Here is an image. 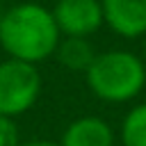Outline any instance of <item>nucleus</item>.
<instances>
[{"instance_id":"2","label":"nucleus","mask_w":146,"mask_h":146,"mask_svg":"<svg viewBox=\"0 0 146 146\" xmlns=\"http://www.w3.org/2000/svg\"><path fill=\"white\" fill-rule=\"evenodd\" d=\"M89 91L112 105L128 103L146 89V64L128 50L98 52L84 73Z\"/></svg>"},{"instance_id":"5","label":"nucleus","mask_w":146,"mask_h":146,"mask_svg":"<svg viewBox=\"0 0 146 146\" xmlns=\"http://www.w3.org/2000/svg\"><path fill=\"white\" fill-rule=\"evenodd\" d=\"M103 23L123 39L146 34V0H100Z\"/></svg>"},{"instance_id":"1","label":"nucleus","mask_w":146,"mask_h":146,"mask_svg":"<svg viewBox=\"0 0 146 146\" xmlns=\"http://www.w3.org/2000/svg\"><path fill=\"white\" fill-rule=\"evenodd\" d=\"M62 41L59 27L50 9L36 2H21L2 11L0 46L9 59L39 64L55 55Z\"/></svg>"},{"instance_id":"12","label":"nucleus","mask_w":146,"mask_h":146,"mask_svg":"<svg viewBox=\"0 0 146 146\" xmlns=\"http://www.w3.org/2000/svg\"><path fill=\"white\" fill-rule=\"evenodd\" d=\"M0 18H2V9H0Z\"/></svg>"},{"instance_id":"4","label":"nucleus","mask_w":146,"mask_h":146,"mask_svg":"<svg viewBox=\"0 0 146 146\" xmlns=\"http://www.w3.org/2000/svg\"><path fill=\"white\" fill-rule=\"evenodd\" d=\"M52 16L64 36L87 39L103 25L100 0H57Z\"/></svg>"},{"instance_id":"7","label":"nucleus","mask_w":146,"mask_h":146,"mask_svg":"<svg viewBox=\"0 0 146 146\" xmlns=\"http://www.w3.org/2000/svg\"><path fill=\"white\" fill-rule=\"evenodd\" d=\"M59 64L68 71H80L87 73V68L91 66V62L96 59V50L89 43V39H80V36H64L55 50Z\"/></svg>"},{"instance_id":"10","label":"nucleus","mask_w":146,"mask_h":146,"mask_svg":"<svg viewBox=\"0 0 146 146\" xmlns=\"http://www.w3.org/2000/svg\"><path fill=\"white\" fill-rule=\"evenodd\" d=\"M21 146H59L50 139H32V141H21Z\"/></svg>"},{"instance_id":"3","label":"nucleus","mask_w":146,"mask_h":146,"mask_svg":"<svg viewBox=\"0 0 146 146\" xmlns=\"http://www.w3.org/2000/svg\"><path fill=\"white\" fill-rule=\"evenodd\" d=\"M41 94V73L34 64L5 59L0 62V114L16 119L34 107Z\"/></svg>"},{"instance_id":"8","label":"nucleus","mask_w":146,"mask_h":146,"mask_svg":"<svg viewBox=\"0 0 146 146\" xmlns=\"http://www.w3.org/2000/svg\"><path fill=\"white\" fill-rule=\"evenodd\" d=\"M121 146H146V103L135 105L119 128Z\"/></svg>"},{"instance_id":"6","label":"nucleus","mask_w":146,"mask_h":146,"mask_svg":"<svg viewBox=\"0 0 146 146\" xmlns=\"http://www.w3.org/2000/svg\"><path fill=\"white\" fill-rule=\"evenodd\" d=\"M114 130L100 116H80L66 125L59 146H114Z\"/></svg>"},{"instance_id":"11","label":"nucleus","mask_w":146,"mask_h":146,"mask_svg":"<svg viewBox=\"0 0 146 146\" xmlns=\"http://www.w3.org/2000/svg\"><path fill=\"white\" fill-rule=\"evenodd\" d=\"M141 59H144V64H146V46H144V57H141Z\"/></svg>"},{"instance_id":"9","label":"nucleus","mask_w":146,"mask_h":146,"mask_svg":"<svg viewBox=\"0 0 146 146\" xmlns=\"http://www.w3.org/2000/svg\"><path fill=\"white\" fill-rule=\"evenodd\" d=\"M0 146H21L18 123L2 114H0Z\"/></svg>"}]
</instances>
